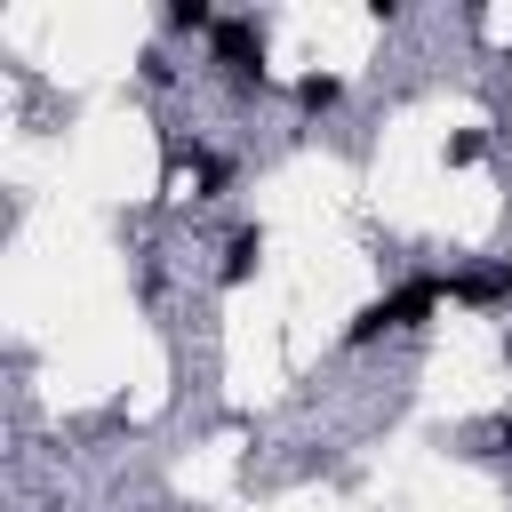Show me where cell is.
I'll return each instance as SVG.
<instances>
[{
    "mask_svg": "<svg viewBox=\"0 0 512 512\" xmlns=\"http://www.w3.org/2000/svg\"><path fill=\"white\" fill-rule=\"evenodd\" d=\"M440 280L432 272H416V280H400V288H384V296H368L360 312H352V328H344V344H376V336H408V328H424L432 312H440Z\"/></svg>",
    "mask_w": 512,
    "mask_h": 512,
    "instance_id": "1",
    "label": "cell"
},
{
    "mask_svg": "<svg viewBox=\"0 0 512 512\" xmlns=\"http://www.w3.org/2000/svg\"><path fill=\"white\" fill-rule=\"evenodd\" d=\"M208 56H216V72H224L232 96H264L272 88V72H264V24L256 16H224L208 32Z\"/></svg>",
    "mask_w": 512,
    "mask_h": 512,
    "instance_id": "2",
    "label": "cell"
},
{
    "mask_svg": "<svg viewBox=\"0 0 512 512\" xmlns=\"http://www.w3.org/2000/svg\"><path fill=\"white\" fill-rule=\"evenodd\" d=\"M456 304H496V296H512V280H504V264H464L456 280H440Z\"/></svg>",
    "mask_w": 512,
    "mask_h": 512,
    "instance_id": "3",
    "label": "cell"
},
{
    "mask_svg": "<svg viewBox=\"0 0 512 512\" xmlns=\"http://www.w3.org/2000/svg\"><path fill=\"white\" fill-rule=\"evenodd\" d=\"M256 264H264V224H240V232L224 240V264H216V272H224V288H240Z\"/></svg>",
    "mask_w": 512,
    "mask_h": 512,
    "instance_id": "4",
    "label": "cell"
},
{
    "mask_svg": "<svg viewBox=\"0 0 512 512\" xmlns=\"http://www.w3.org/2000/svg\"><path fill=\"white\" fill-rule=\"evenodd\" d=\"M296 104H304V112H336V104H344V80H336V72H304V80H296Z\"/></svg>",
    "mask_w": 512,
    "mask_h": 512,
    "instance_id": "5",
    "label": "cell"
},
{
    "mask_svg": "<svg viewBox=\"0 0 512 512\" xmlns=\"http://www.w3.org/2000/svg\"><path fill=\"white\" fill-rule=\"evenodd\" d=\"M224 16L208 8V0H168V32H216Z\"/></svg>",
    "mask_w": 512,
    "mask_h": 512,
    "instance_id": "6",
    "label": "cell"
},
{
    "mask_svg": "<svg viewBox=\"0 0 512 512\" xmlns=\"http://www.w3.org/2000/svg\"><path fill=\"white\" fill-rule=\"evenodd\" d=\"M136 72H144V88H168V80H176V64H168V48H144V56H136Z\"/></svg>",
    "mask_w": 512,
    "mask_h": 512,
    "instance_id": "7",
    "label": "cell"
},
{
    "mask_svg": "<svg viewBox=\"0 0 512 512\" xmlns=\"http://www.w3.org/2000/svg\"><path fill=\"white\" fill-rule=\"evenodd\" d=\"M480 152H488V136H480V128H464V136L448 144V160H480Z\"/></svg>",
    "mask_w": 512,
    "mask_h": 512,
    "instance_id": "8",
    "label": "cell"
},
{
    "mask_svg": "<svg viewBox=\"0 0 512 512\" xmlns=\"http://www.w3.org/2000/svg\"><path fill=\"white\" fill-rule=\"evenodd\" d=\"M496 440H504V448H512V416H504V424H496Z\"/></svg>",
    "mask_w": 512,
    "mask_h": 512,
    "instance_id": "9",
    "label": "cell"
},
{
    "mask_svg": "<svg viewBox=\"0 0 512 512\" xmlns=\"http://www.w3.org/2000/svg\"><path fill=\"white\" fill-rule=\"evenodd\" d=\"M504 280H512V256H504Z\"/></svg>",
    "mask_w": 512,
    "mask_h": 512,
    "instance_id": "10",
    "label": "cell"
}]
</instances>
